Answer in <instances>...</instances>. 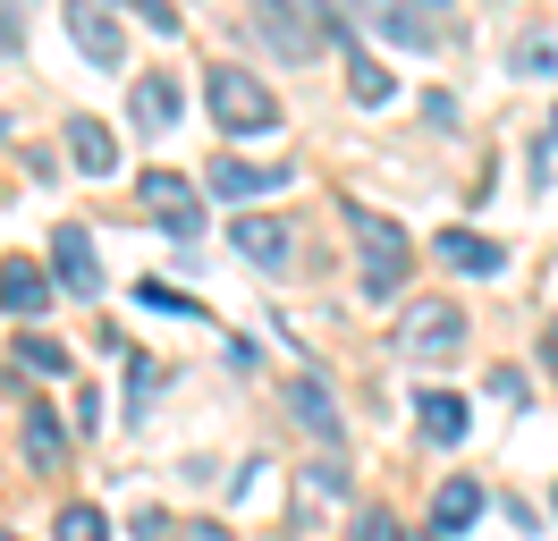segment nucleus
<instances>
[{"label":"nucleus","instance_id":"4468645a","mask_svg":"<svg viewBox=\"0 0 558 541\" xmlns=\"http://www.w3.org/2000/svg\"><path fill=\"white\" fill-rule=\"evenodd\" d=\"M69 161L85 169V178H110V169H119V144H110L102 119H69Z\"/></svg>","mask_w":558,"mask_h":541},{"label":"nucleus","instance_id":"f03ea898","mask_svg":"<svg viewBox=\"0 0 558 541\" xmlns=\"http://www.w3.org/2000/svg\"><path fill=\"white\" fill-rule=\"evenodd\" d=\"M204 101H211V128L220 135H271L279 128V94L254 76V68H211Z\"/></svg>","mask_w":558,"mask_h":541},{"label":"nucleus","instance_id":"f3484780","mask_svg":"<svg viewBox=\"0 0 558 541\" xmlns=\"http://www.w3.org/2000/svg\"><path fill=\"white\" fill-rule=\"evenodd\" d=\"M229 237H238V254H245V263H263V270H279L288 254H296V237L279 229V220H238Z\"/></svg>","mask_w":558,"mask_h":541},{"label":"nucleus","instance_id":"4be33fe9","mask_svg":"<svg viewBox=\"0 0 558 541\" xmlns=\"http://www.w3.org/2000/svg\"><path fill=\"white\" fill-rule=\"evenodd\" d=\"M517 68H524V76H550V68H558V43H542V34L517 43Z\"/></svg>","mask_w":558,"mask_h":541},{"label":"nucleus","instance_id":"c756f323","mask_svg":"<svg viewBox=\"0 0 558 541\" xmlns=\"http://www.w3.org/2000/svg\"><path fill=\"white\" fill-rule=\"evenodd\" d=\"M415 9H423V17H432V9H449V0H415Z\"/></svg>","mask_w":558,"mask_h":541},{"label":"nucleus","instance_id":"f257e3e1","mask_svg":"<svg viewBox=\"0 0 558 541\" xmlns=\"http://www.w3.org/2000/svg\"><path fill=\"white\" fill-rule=\"evenodd\" d=\"M348 237H355V254H364V297H398L407 288V270H415V237L398 229L389 212H373V203H348Z\"/></svg>","mask_w":558,"mask_h":541},{"label":"nucleus","instance_id":"bb28decb","mask_svg":"<svg viewBox=\"0 0 558 541\" xmlns=\"http://www.w3.org/2000/svg\"><path fill=\"white\" fill-rule=\"evenodd\" d=\"M170 533V516H161V507H136V541H161Z\"/></svg>","mask_w":558,"mask_h":541},{"label":"nucleus","instance_id":"9b49d317","mask_svg":"<svg viewBox=\"0 0 558 541\" xmlns=\"http://www.w3.org/2000/svg\"><path fill=\"white\" fill-rule=\"evenodd\" d=\"M432 254H440V263H457L465 279L508 270V245H499V237H474V229H440V237H432Z\"/></svg>","mask_w":558,"mask_h":541},{"label":"nucleus","instance_id":"aec40b11","mask_svg":"<svg viewBox=\"0 0 558 541\" xmlns=\"http://www.w3.org/2000/svg\"><path fill=\"white\" fill-rule=\"evenodd\" d=\"M51 533H60V541H110V525H102V507L76 500V507H60V525H51Z\"/></svg>","mask_w":558,"mask_h":541},{"label":"nucleus","instance_id":"f8f14e48","mask_svg":"<svg viewBox=\"0 0 558 541\" xmlns=\"http://www.w3.org/2000/svg\"><path fill=\"white\" fill-rule=\"evenodd\" d=\"M0 304H9L17 322H35L43 304H51V279H43V263H26V254H9V263H0Z\"/></svg>","mask_w":558,"mask_h":541},{"label":"nucleus","instance_id":"9d476101","mask_svg":"<svg viewBox=\"0 0 558 541\" xmlns=\"http://www.w3.org/2000/svg\"><path fill=\"white\" fill-rule=\"evenodd\" d=\"M279 187H288V161H238V153H220V161H211V195H220V203L279 195Z\"/></svg>","mask_w":558,"mask_h":541},{"label":"nucleus","instance_id":"7ed1b4c3","mask_svg":"<svg viewBox=\"0 0 558 541\" xmlns=\"http://www.w3.org/2000/svg\"><path fill=\"white\" fill-rule=\"evenodd\" d=\"M254 34L271 43L279 60H322L330 17H322V0H254Z\"/></svg>","mask_w":558,"mask_h":541},{"label":"nucleus","instance_id":"dca6fc26","mask_svg":"<svg viewBox=\"0 0 558 541\" xmlns=\"http://www.w3.org/2000/svg\"><path fill=\"white\" fill-rule=\"evenodd\" d=\"M128 119L161 135L178 119V85H170V76H136V85H128Z\"/></svg>","mask_w":558,"mask_h":541},{"label":"nucleus","instance_id":"cd10ccee","mask_svg":"<svg viewBox=\"0 0 558 541\" xmlns=\"http://www.w3.org/2000/svg\"><path fill=\"white\" fill-rule=\"evenodd\" d=\"M178 541H229V533H220V525H186Z\"/></svg>","mask_w":558,"mask_h":541},{"label":"nucleus","instance_id":"39448f33","mask_svg":"<svg viewBox=\"0 0 558 541\" xmlns=\"http://www.w3.org/2000/svg\"><path fill=\"white\" fill-rule=\"evenodd\" d=\"M144 220H153V229H170L178 245H195V237H204V212H195V187H186V178H178V169H144Z\"/></svg>","mask_w":558,"mask_h":541},{"label":"nucleus","instance_id":"2eb2a0df","mask_svg":"<svg viewBox=\"0 0 558 541\" xmlns=\"http://www.w3.org/2000/svg\"><path fill=\"white\" fill-rule=\"evenodd\" d=\"M60 457H69L60 414H51V406H26V466H35V473H60Z\"/></svg>","mask_w":558,"mask_h":541},{"label":"nucleus","instance_id":"423d86ee","mask_svg":"<svg viewBox=\"0 0 558 541\" xmlns=\"http://www.w3.org/2000/svg\"><path fill=\"white\" fill-rule=\"evenodd\" d=\"M279 406H288V423H296L305 440H322V448H339V440H348V423H339V406H330V389H322L314 372H296V381L279 389Z\"/></svg>","mask_w":558,"mask_h":541},{"label":"nucleus","instance_id":"b1692460","mask_svg":"<svg viewBox=\"0 0 558 541\" xmlns=\"http://www.w3.org/2000/svg\"><path fill=\"white\" fill-rule=\"evenodd\" d=\"M355 541H407V533H398V516H389V507H373V516L355 525Z\"/></svg>","mask_w":558,"mask_h":541},{"label":"nucleus","instance_id":"412c9836","mask_svg":"<svg viewBox=\"0 0 558 541\" xmlns=\"http://www.w3.org/2000/svg\"><path fill=\"white\" fill-rule=\"evenodd\" d=\"M17 356H26V372H43V381L69 372V347H60V338H17Z\"/></svg>","mask_w":558,"mask_h":541},{"label":"nucleus","instance_id":"6e6552de","mask_svg":"<svg viewBox=\"0 0 558 541\" xmlns=\"http://www.w3.org/2000/svg\"><path fill=\"white\" fill-rule=\"evenodd\" d=\"M69 43L94 68H119V60H128V34H119V17H110V0H69Z\"/></svg>","mask_w":558,"mask_h":541},{"label":"nucleus","instance_id":"a878e982","mask_svg":"<svg viewBox=\"0 0 558 541\" xmlns=\"http://www.w3.org/2000/svg\"><path fill=\"white\" fill-rule=\"evenodd\" d=\"M136 304H153V313H195V304L170 297V288H136Z\"/></svg>","mask_w":558,"mask_h":541},{"label":"nucleus","instance_id":"a211bd4d","mask_svg":"<svg viewBox=\"0 0 558 541\" xmlns=\"http://www.w3.org/2000/svg\"><path fill=\"white\" fill-rule=\"evenodd\" d=\"M474 516H483V482H465V473L440 482V500H432V533H465Z\"/></svg>","mask_w":558,"mask_h":541},{"label":"nucleus","instance_id":"1a4fd4ad","mask_svg":"<svg viewBox=\"0 0 558 541\" xmlns=\"http://www.w3.org/2000/svg\"><path fill=\"white\" fill-rule=\"evenodd\" d=\"M348 17H355V26H373V34H389V43H415V51L440 43V26H432L423 9H407V0H348Z\"/></svg>","mask_w":558,"mask_h":541},{"label":"nucleus","instance_id":"ddd939ff","mask_svg":"<svg viewBox=\"0 0 558 541\" xmlns=\"http://www.w3.org/2000/svg\"><path fill=\"white\" fill-rule=\"evenodd\" d=\"M465 423H474V414H465V398H457V389H423V398H415V432H423V440L457 448V440H465Z\"/></svg>","mask_w":558,"mask_h":541},{"label":"nucleus","instance_id":"7c9ffc66","mask_svg":"<svg viewBox=\"0 0 558 541\" xmlns=\"http://www.w3.org/2000/svg\"><path fill=\"white\" fill-rule=\"evenodd\" d=\"M0 541H17V533H0Z\"/></svg>","mask_w":558,"mask_h":541},{"label":"nucleus","instance_id":"393cba45","mask_svg":"<svg viewBox=\"0 0 558 541\" xmlns=\"http://www.w3.org/2000/svg\"><path fill=\"white\" fill-rule=\"evenodd\" d=\"M128 389H136V423H144V398L161 389V372H153V364H144V356H136V364H128Z\"/></svg>","mask_w":558,"mask_h":541},{"label":"nucleus","instance_id":"20e7f679","mask_svg":"<svg viewBox=\"0 0 558 541\" xmlns=\"http://www.w3.org/2000/svg\"><path fill=\"white\" fill-rule=\"evenodd\" d=\"M398 347L407 356H423V364H449L457 347H465V313H457L449 297H423L407 322H398Z\"/></svg>","mask_w":558,"mask_h":541},{"label":"nucleus","instance_id":"6ab92c4d","mask_svg":"<svg viewBox=\"0 0 558 541\" xmlns=\"http://www.w3.org/2000/svg\"><path fill=\"white\" fill-rule=\"evenodd\" d=\"M348 94L364 101V110H381V101L398 94V76H389V68L373 60V51H348Z\"/></svg>","mask_w":558,"mask_h":541},{"label":"nucleus","instance_id":"5701e85b","mask_svg":"<svg viewBox=\"0 0 558 541\" xmlns=\"http://www.w3.org/2000/svg\"><path fill=\"white\" fill-rule=\"evenodd\" d=\"M128 9H136L153 34H178V9H170V0H128Z\"/></svg>","mask_w":558,"mask_h":541},{"label":"nucleus","instance_id":"0eeeda50","mask_svg":"<svg viewBox=\"0 0 558 541\" xmlns=\"http://www.w3.org/2000/svg\"><path fill=\"white\" fill-rule=\"evenodd\" d=\"M51 288H69V297H102V263H94V237L60 220L51 229Z\"/></svg>","mask_w":558,"mask_h":541},{"label":"nucleus","instance_id":"473e14b6","mask_svg":"<svg viewBox=\"0 0 558 541\" xmlns=\"http://www.w3.org/2000/svg\"><path fill=\"white\" fill-rule=\"evenodd\" d=\"M550 507H558V491H550Z\"/></svg>","mask_w":558,"mask_h":541},{"label":"nucleus","instance_id":"c85d7f7f","mask_svg":"<svg viewBox=\"0 0 558 541\" xmlns=\"http://www.w3.org/2000/svg\"><path fill=\"white\" fill-rule=\"evenodd\" d=\"M542 356H550V372H558V322H550V330H542Z\"/></svg>","mask_w":558,"mask_h":541},{"label":"nucleus","instance_id":"2f4dec72","mask_svg":"<svg viewBox=\"0 0 558 541\" xmlns=\"http://www.w3.org/2000/svg\"><path fill=\"white\" fill-rule=\"evenodd\" d=\"M550 135H558V119H550Z\"/></svg>","mask_w":558,"mask_h":541}]
</instances>
